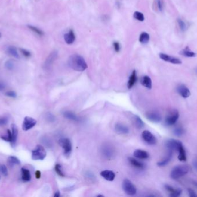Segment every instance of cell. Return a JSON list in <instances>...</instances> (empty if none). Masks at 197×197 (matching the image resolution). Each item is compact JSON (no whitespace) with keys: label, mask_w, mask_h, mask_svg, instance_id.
Instances as JSON below:
<instances>
[{"label":"cell","mask_w":197,"mask_h":197,"mask_svg":"<svg viewBox=\"0 0 197 197\" xmlns=\"http://www.w3.org/2000/svg\"><path fill=\"white\" fill-rule=\"evenodd\" d=\"M113 45H114V48L116 52H119L120 50V49H121L119 43L118 42H114L113 43Z\"/></svg>","instance_id":"bcb514c9"},{"label":"cell","mask_w":197,"mask_h":197,"mask_svg":"<svg viewBox=\"0 0 197 197\" xmlns=\"http://www.w3.org/2000/svg\"><path fill=\"white\" fill-rule=\"evenodd\" d=\"M116 132L119 134H127L129 132V128L122 123L118 122L115 125Z\"/></svg>","instance_id":"e0dca14e"},{"label":"cell","mask_w":197,"mask_h":197,"mask_svg":"<svg viewBox=\"0 0 197 197\" xmlns=\"http://www.w3.org/2000/svg\"><path fill=\"white\" fill-rule=\"evenodd\" d=\"M100 175L102 177L107 181L112 182L115 178V173L110 170H104L100 172Z\"/></svg>","instance_id":"9a60e30c"},{"label":"cell","mask_w":197,"mask_h":197,"mask_svg":"<svg viewBox=\"0 0 197 197\" xmlns=\"http://www.w3.org/2000/svg\"><path fill=\"white\" fill-rule=\"evenodd\" d=\"M183 146L182 143L179 141L174 139H170L165 142V146L170 151H174L176 150L177 151L179 149Z\"/></svg>","instance_id":"ba28073f"},{"label":"cell","mask_w":197,"mask_h":197,"mask_svg":"<svg viewBox=\"0 0 197 197\" xmlns=\"http://www.w3.org/2000/svg\"><path fill=\"white\" fill-rule=\"evenodd\" d=\"M8 118L6 117H0V126L6 125L8 122Z\"/></svg>","instance_id":"7bdbcfd3"},{"label":"cell","mask_w":197,"mask_h":197,"mask_svg":"<svg viewBox=\"0 0 197 197\" xmlns=\"http://www.w3.org/2000/svg\"><path fill=\"white\" fill-rule=\"evenodd\" d=\"M141 83L143 86L148 89H151L152 87V82L149 76H144L141 79Z\"/></svg>","instance_id":"cb8c5ba5"},{"label":"cell","mask_w":197,"mask_h":197,"mask_svg":"<svg viewBox=\"0 0 197 197\" xmlns=\"http://www.w3.org/2000/svg\"><path fill=\"white\" fill-rule=\"evenodd\" d=\"M7 53L10 56H12L15 58H19V55L18 54L16 48L14 46H8L6 50Z\"/></svg>","instance_id":"f546056e"},{"label":"cell","mask_w":197,"mask_h":197,"mask_svg":"<svg viewBox=\"0 0 197 197\" xmlns=\"http://www.w3.org/2000/svg\"><path fill=\"white\" fill-rule=\"evenodd\" d=\"M145 116L147 119L152 122L158 123L162 120V116L156 111H149L146 113Z\"/></svg>","instance_id":"8fae6325"},{"label":"cell","mask_w":197,"mask_h":197,"mask_svg":"<svg viewBox=\"0 0 197 197\" xmlns=\"http://www.w3.org/2000/svg\"><path fill=\"white\" fill-rule=\"evenodd\" d=\"M8 164L10 167H12L15 165H20V160L16 157L14 156H10L8 158Z\"/></svg>","instance_id":"f1b7e54d"},{"label":"cell","mask_w":197,"mask_h":197,"mask_svg":"<svg viewBox=\"0 0 197 197\" xmlns=\"http://www.w3.org/2000/svg\"><path fill=\"white\" fill-rule=\"evenodd\" d=\"M20 51L21 53L23 55H24V56L26 57H29L31 56V53L29 51H28V50L24 49H21V48H20Z\"/></svg>","instance_id":"60d3db41"},{"label":"cell","mask_w":197,"mask_h":197,"mask_svg":"<svg viewBox=\"0 0 197 197\" xmlns=\"http://www.w3.org/2000/svg\"><path fill=\"white\" fill-rule=\"evenodd\" d=\"M179 113L178 111L174 110L165 118V124L169 126H173L177 122V121L179 119Z\"/></svg>","instance_id":"30bf717a"},{"label":"cell","mask_w":197,"mask_h":197,"mask_svg":"<svg viewBox=\"0 0 197 197\" xmlns=\"http://www.w3.org/2000/svg\"><path fill=\"white\" fill-rule=\"evenodd\" d=\"M177 21L179 27L180 28V30L182 31H186L187 30V28H188L187 24H186V23L184 21H183L181 19H178L177 20Z\"/></svg>","instance_id":"d6a6232c"},{"label":"cell","mask_w":197,"mask_h":197,"mask_svg":"<svg viewBox=\"0 0 197 197\" xmlns=\"http://www.w3.org/2000/svg\"><path fill=\"white\" fill-rule=\"evenodd\" d=\"M164 188L166 191L169 193L170 197H179L182 193V190L181 189H176L168 184H165L164 186Z\"/></svg>","instance_id":"4fadbf2b"},{"label":"cell","mask_w":197,"mask_h":197,"mask_svg":"<svg viewBox=\"0 0 197 197\" xmlns=\"http://www.w3.org/2000/svg\"><path fill=\"white\" fill-rule=\"evenodd\" d=\"M41 171L40 170H36V172H35V177L36 178V179H40L41 178Z\"/></svg>","instance_id":"c3c4849f"},{"label":"cell","mask_w":197,"mask_h":197,"mask_svg":"<svg viewBox=\"0 0 197 197\" xmlns=\"http://www.w3.org/2000/svg\"><path fill=\"white\" fill-rule=\"evenodd\" d=\"M195 186H196V187H197V182L195 183Z\"/></svg>","instance_id":"f5cc1de1"},{"label":"cell","mask_w":197,"mask_h":197,"mask_svg":"<svg viewBox=\"0 0 197 197\" xmlns=\"http://www.w3.org/2000/svg\"><path fill=\"white\" fill-rule=\"evenodd\" d=\"M37 122L34 118L29 117V116H26L24 121L23 122V125H22V129L24 131H28L31 129H32L34 126L36 124Z\"/></svg>","instance_id":"9c48e42d"},{"label":"cell","mask_w":197,"mask_h":197,"mask_svg":"<svg viewBox=\"0 0 197 197\" xmlns=\"http://www.w3.org/2000/svg\"><path fill=\"white\" fill-rule=\"evenodd\" d=\"M189 172V168L186 165H179L175 167L171 172L170 176L173 179H178L186 175Z\"/></svg>","instance_id":"7a4b0ae2"},{"label":"cell","mask_w":197,"mask_h":197,"mask_svg":"<svg viewBox=\"0 0 197 197\" xmlns=\"http://www.w3.org/2000/svg\"><path fill=\"white\" fill-rule=\"evenodd\" d=\"M69 67L73 70L82 72L88 68V65L84 59L80 55L74 54L71 55L68 60Z\"/></svg>","instance_id":"6da1fadb"},{"label":"cell","mask_w":197,"mask_h":197,"mask_svg":"<svg viewBox=\"0 0 197 197\" xmlns=\"http://www.w3.org/2000/svg\"><path fill=\"white\" fill-rule=\"evenodd\" d=\"M21 179L24 182H29L31 179V173L29 170L24 168H22L21 170Z\"/></svg>","instance_id":"d4e9b609"},{"label":"cell","mask_w":197,"mask_h":197,"mask_svg":"<svg viewBox=\"0 0 197 197\" xmlns=\"http://www.w3.org/2000/svg\"><path fill=\"white\" fill-rule=\"evenodd\" d=\"M1 33H0V38H1Z\"/></svg>","instance_id":"db71d44e"},{"label":"cell","mask_w":197,"mask_h":197,"mask_svg":"<svg viewBox=\"0 0 197 197\" xmlns=\"http://www.w3.org/2000/svg\"><path fill=\"white\" fill-rule=\"evenodd\" d=\"M133 155L137 158L140 160H146L149 157V154L147 151L141 149L136 150L133 153Z\"/></svg>","instance_id":"2e32d148"},{"label":"cell","mask_w":197,"mask_h":197,"mask_svg":"<svg viewBox=\"0 0 197 197\" xmlns=\"http://www.w3.org/2000/svg\"><path fill=\"white\" fill-rule=\"evenodd\" d=\"M177 152L179 153L178 155V159L179 161L182 162H184L187 160V156H186V152L185 149L184 148L183 145L182 146L179 150H177Z\"/></svg>","instance_id":"83f0119b"},{"label":"cell","mask_w":197,"mask_h":197,"mask_svg":"<svg viewBox=\"0 0 197 197\" xmlns=\"http://www.w3.org/2000/svg\"><path fill=\"white\" fill-rule=\"evenodd\" d=\"M14 63L12 60H8L5 62V67L9 70L12 69L14 68Z\"/></svg>","instance_id":"ab89813d"},{"label":"cell","mask_w":197,"mask_h":197,"mask_svg":"<svg viewBox=\"0 0 197 197\" xmlns=\"http://www.w3.org/2000/svg\"><path fill=\"white\" fill-rule=\"evenodd\" d=\"M28 27L29 28L31 31H32L33 32H34L35 34H38L39 35H40V36H42L44 34V33L42 30H41L39 28L36 27L35 26L28 25Z\"/></svg>","instance_id":"74e56055"},{"label":"cell","mask_w":197,"mask_h":197,"mask_svg":"<svg viewBox=\"0 0 197 197\" xmlns=\"http://www.w3.org/2000/svg\"><path fill=\"white\" fill-rule=\"evenodd\" d=\"M142 138L143 141L150 145H155L157 143L156 138L151 132L148 130L143 131L142 133Z\"/></svg>","instance_id":"52a82bcc"},{"label":"cell","mask_w":197,"mask_h":197,"mask_svg":"<svg viewBox=\"0 0 197 197\" xmlns=\"http://www.w3.org/2000/svg\"><path fill=\"white\" fill-rule=\"evenodd\" d=\"M134 122L136 127L138 129H143L145 126V123L143 122V120L138 115L134 116Z\"/></svg>","instance_id":"4dcf8cb0"},{"label":"cell","mask_w":197,"mask_h":197,"mask_svg":"<svg viewBox=\"0 0 197 197\" xmlns=\"http://www.w3.org/2000/svg\"><path fill=\"white\" fill-rule=\"evenodd\" d=\"M4 88V85H2V84H0V90H2V89H3Z\"/></svg>","instance_id":"816d5d0a"},{"label":"cell","mask_w":197,"mask_h":197,"mask_svg":"<svg viewBox=\"0 0 197 197\" xmlns=\"http://www.w3.org/2000/svg\"><path fill=\"white\" fill-rule=\"evenodd\" d=\"M180 55H183L186 57H194L197 56V54L192 52L188 46L186 47L180 52Z\"/></svg>","instance_id":"4316f807"},{"label":"cell","mask_w":197,"mask_h":197,"mask_svg":"<svg viewBox=\"0 0 197 197\" xmlns=\"http://www.w3.org/2000/svg\"><path fill=\"white\" fill-rule=\"evenodd\" d=\"M64 40L68 45L72 44L75 40V33L72 30H70L68 33L64 35Z\"/></svg>","instance_id":"d6986e66"},{"label":"cell","mask_w":197,"mask_h":197,"mask_svg":"<svg viewBox=\"0 0 197 197\" xmlns=\"http://www.w3.org/2000/svg\"><path fill=\"white\" fill-rule=\"evenodd\" d=\"M60 196V192L59 191H57V192H55V194H54V197H59Z\"/></svg>","instance_id":"f907efd6"},{"label":"cell","mask_w":197,"mask_h":197,"mask_svg":"<svg viewBox=\"0 0 197 197\" xmlns=\"http://www.w3.org/2000/svg\"><path fill=\"white\" fill-rule=\"evenodd\" d=\"M184 133V130L183 128L181 126H178L175 127L174 129V134H175V135H176L178 137L182 136Z\"/></svg>","instance_id":"836d02e7"},{"label":"cell","mask_w":197,"mask_h":197,"mask_svg":"<svg viewBox=\"0 0 197 197\" xmlns=\"http://www.w3.org/2000/svg\"><path fill=\"white\" fill-rule=\"evenodd\" d=\"M57 55H58L57 52L56 51H54L48 56L47 60H46L45 63V68H48L51 66V65L53 64V62L56 59V58L57 57Z\"/></svg>","instance_id":"7402d4cb"},{"label":"cell","mask_w":197,"mask_h":197,"mask_svg":"<svg viewBox=\"0 0 197 197\" xmlns=\"http://www.w3.org/2000/svg\"><path fill=\"white\" fill-rule=\"evenodd\" d=\"M63 116L68 120L74 121V122H79L80 118L76 115L75 113L70 111H65L63 113Z\"/></svg>","instance_id":"603a6c76"},{"label":"cell","mask_w":197,"mask_h":197,"mask_svg":"<svg viewBox=\"0 0 197 197\" xmlns=\"http://www.w3.org/2000/svg\"><path fill=\"white\" fill-rule=\"evenodd\" d=\"M137 74L136 70H134L130 76L128 82V88L129 89L132 88L137 81Z\"/></svg>","instance_id":"484cf974"},{"label":"cell","mask_w":197,"mask_h":197,"mask_svg":"<svg viewBox=\"0 0 197 197\" xmlns=\"http://www.w3.org/2000/svg\"><path fill=\"white\" fill-rule=\"evenodd\" d=\"M192 165L194 168H195V170H196L197 171V158H195L193 161H192Z\"/></svg>","instance_id":"681fc988"},{"label":"cell","mask_w":197,"mask_h":197,"mask_svg":"<svg viewBox=\"0 0 197 197\" xmlns=\"http://www.w3.org/2000/svg\"><path fill=\"white\" fill-rule=\"evenodd\" d=\"M128 161L130 164L135 168L138 169V170H144L145 168V165L144 164L138 161L137 160H136V158H134L133 157H129Z\"/></svg>","instance_id":"ac0fdd59"},{"label":"cell","mask_w":197,"mask_h":197,"mask_svg":"<svg viewBox=\"0 0 197 197\" xmlns=\"http://www.w3.org/2000/svg\"><path fill=\"white\" fill-rule=\"evenodd\" d=\"M47 155L45 149L42 145H38L32 151V159L34 160H43Z\"/></svg>","instance_id":"3957f363"},{"label":"cell","mask_w":197,"mask_h":197,"mask_svg":"<svg viewBox=\"0 0 197 197\" xmlns=\"http://www.w3.org/2000/svg\"><path fill=\"white\" fill-rule=\"evenodd\" d=\"M196 72H197V70H196Z\"/></svg>","instance_id":"11a10c76"},{"label":"cell","mask_w":197,"mask_h":197,"mask_svg":"<svg viewBox=\"0 0 197 197\" xmlns=\"http://www.w3.org/2000/svg\"><path fill=\"white\" fill-rule=\"evenodd\" d=\"M55 170L56 172V173L60 176L64 177L65 176V174L63 173V171H62V166L61 164H57L55 166Z\"/></svg>","instance_id":"d590c367"},{"label":"cell","mask_w":197,"mask_h":197,"mask_svg":"<svg viewBox=\"0 0 197 197\" xmlns=\"http://www.w3.org/2000/svg\"><path fill=\"white\" fill-rule=\"evenodd\" d=\"M133 16H134V18L136 19V20L140 21H144V19H145L143 14V13H141V12H138V11H136V12H135L134 13Z\"/></svg>","instance_id":"8d00e7d4"},{"label":"cell","mask_w":197,"mask_h":197,"mask_svg":"<svg viewBox=\"0 0 197 197\" xmlns=\"http://www.w3.org/2000/svg\"><path fill=\"white\" fill-rule=\"evenodd\" d=\"M5 94L8 97H12V98H16V93L14 91H7V93H5Z\"/></svg>","instance_id":"ee69618b"},{"label":"cell","mask_w":197,"mask_h":197,"mask_svg":"<svg viewBox=\"0 0 197 197\" xmlns=\"http://www.w3.org/2000/svg\"><path fill=\"white\" fill-rule=\"evenodd\" d=\"M59 144L62 148L65 156H69L72 150V145L70 139L68 138H61L59 140Z\"/></svg>","instance_id":"5b68a950"},{"label":"cell","mask_w":197,"mask_h":197,"mask_svg":"<svg viewBox=\"0 0 197 197\" xmlns=\"http://www.w3.org/2000/svg\"><path fill=\"white\" fill-rule=\"evenodd\" d=\"M159 57L162 60H163L164 61L168 62L174 64H181L182 63V61L180 59H179L177 57H173L172 56L167 55V54L160 53L159 55Z\"/></svg>","instance_id":"7c38bea8"},{"label":"cell","mask_w":197,"mask_h":197,"mask_svg":"<svg viewBox=\"0 0 197 197\" xmlns=\"http://www.w3.org/2000/svg\"><path fill=\"white\" fill-rule=\"evenodd\" d=\"M11 129H12V140H11V145L14 147L15 145L17 138V135H18V129L17 127L16 126V124H12L11 125Z\"/></svg>","instance_id":"44dd1931"},{"label":"cell","mask_w":197,"mask_h":197,"mask_svg":"<svg viewBox=\"0 0 197 197\" xmlns=\"http://www.w3.org/2000/svg\"><path fill=\"white\" fill-rule=\"evenodd\" d=\"M150 40V36L149 34H148L146 32L142 33L139 38V41L140 43L143 44H146Z\"/></svg>","instance_id":"1f68e13d"},{"label":"cell","mask_w":197,"mask_h":197,"mask_svg":"<svg viewBox=\"0 0 197 197\" xmlns=\"http://www.w3.org/2000/svg\"><path fill=\"white\" fill-rule=\"evenodd\" d=\"M157 5L158 9L160 11H163V2L162 0H157Z\"/></svg>","instance_id":"b9f144b4"},{"label":"cell","mask_w":197,"mask_h":197,"mask_svg":"<svg viewBox=\"0 0 197 197\" xmlns=\"http://www.w3.org/2000/svg\"><path fill=\"white\" fill-rule=\"evenodd\" d=\"M188 193L189 196L191 197H197V194L195 192V191L191 189H188Z\"/></svg>","instance_id":"f6af8a7d"},{"label":"cell","mask_w":197,"mask_h":197,"mask_svg":"<svg viewBox=\"0 0 197 197\" xmlns=\"http://www.w3.org/2000/svg\"><path fill=\"white\" fill-rule=\"evenodd\" d=\"M173 156V151H170L168 153V154L167 155V156L165 157L164 158H163L162 160H161L160 161L157 163V165L159 167H165V165H167L168 164L170 163L172 158Z\"/></svg>","instance_id":"ffe728a7"},{"label":"cell","mask_w":197,"mask_h":197,"mask_svg":"<svg viewBox=\"0 0 197 197\" xmlns=\"http://www.w3.org/2000/svg\"><path fill=\"white\" fill-rule=\"evenodd\" d=\"M47 119L51 122H53L55 120V117L53 115V114H51V113H48V114Z\"/></svg>","instance_id":"7dc6e473"},{"label":"cell","mask_w":197,"mask_h":197,"mask_svg":"<svg viewBox=\"0 0 197 197\" xmlns=\"http://www.w3.org/2000/svg\"><path fill=\"white\" fill-rule=\"evenodd\" d=\"M7 133L6 135L1 136V138L2 139H3L4 141H5L11 142V140H12V132L9 129H7Z\"/></svg>","instance_id":"e575fe53"},{"label":"cell","mask_w":197,"mask_h":197,"mask_svg":"<svg viewBox=\"0 0 197 197\" xmlns=\"http://www.w3.org/2000/svg\"><path fill=\"white\" fill-rule=\"evenodd\" d=\"M122 189L124 192L130 196H133L137 193V189L135 186L128 179L123 180L122 182Z\"/></svg>","instance_id":"277c9868"},{"label":"cell","mask_w":197,"mask_h":197,"mask_svg":"<svg viewBox=\"0 0 197 197\" xmlns=\"http://www.w3.org/2000/svg\"><path fill=\"white\" fill-rule=\"evenodd\" d=\"M102 156L107 160H111L115 156V150L109 145H104L102 147Z\"/></svg>","instance_id":"8992f818"},{"label":"cell","mask_w":197,"mask_h":197,"mask_svg":"<svg viewBox=\"0 0 197 197\" xmlns=\"http://www.w3.org/2000/svg\"><path fill=\"white\" fill-rule=\"evenodd\" d=\"M177 93L184 98H189L191 95L190 90L184 84H180L177 87Z\"/></svg>","instance_id":"5bb4252c"},{"label":"cell","mask_w":197,"mask_h":197,"mask_svg":"<svg viewBox=\"0 0 197 197\" xmlns=\"http://www.w3.org/2000/svg\"><path fill=\"white\" fill-rule=\"evenodd\" d=\"M0 172L4 176L8 175V169L5 165L0 164Z\"/></svg>","instance_id":"f35d334b"}]
</instances>
